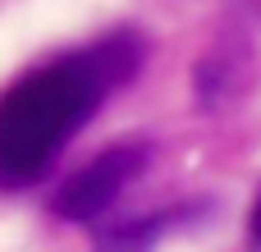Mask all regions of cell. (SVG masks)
<instances>
[{
    "label": "cell",
    "mask_w": 261,
    "mask_h": 252,
    "mask_svg": "<svg viewBox=\"0 0 261 252\" xmlns=\"http://www.w3.org/2000/svg\"><path fill=\"white\" fill-rule=\"evenodd\" d=\"M138 60L142 41L133 32H115L23 73L0 96V188H32L41 174H50L101 101L133 78Z\"/></svg>",
    "instance_id": "6da1fadb"
},
{
    "label": "cell",
    "mask_w": 261,
    "mask_h": 252,
    "mask_svg": "<svg viewBox=\"0 0 261 252\" xmlns=\"http://www.w3.org/2000/svg\"><path fill=\"white\" fill-rule=\"evenodd\" d=\"M151 161V152L142 142H124L101 152L96 161H87L60 193H55V216L73 220V225H92L96 216H106L115 207V197L142 174V165Z\"/></svg>",
    "instance_id": "7a4b0ae2"
},
{
    "label": "cell",
    "mask_w": 261,
    "mask_h": 252,
    "mask_svg": "<svg viewBox=\"0 0 261 252\" xmlns=\"http://www.w3.org/2000/svg\"><path fill=\"white\" fill-rule=\"evenodd\" d=\"M174 220H179V211H165V216H151V220H133V225L106 230L96 239V252H151Z\"/></svg>",
    "instance_id": "3957f363"
},
{
    "label": "cell",
    "mask_w": 261,
    "mask_h": 252,
    "mask_svg": "<svg viewBox=\"0 0 261 252\" xmlns=\"http://www.w3.org/2000/svg\"><path fill=\"white\" fill-rule=\"evenodd\" d=\"M248 230H252V248H261V197H257V207H252V220H248Z\"/></svg>",
    "instance_id": "277c9868"
}]
</instances>
